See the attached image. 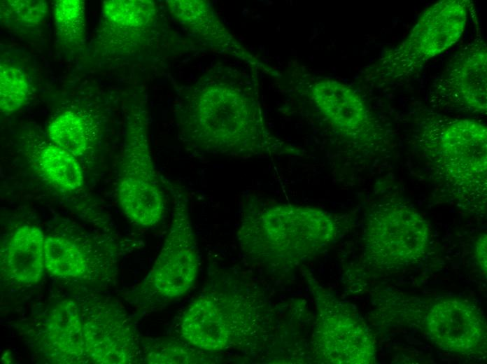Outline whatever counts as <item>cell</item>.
Instances as JSON below:
<instances>
[{
  "mask_svg": "<svg viewBox=\"0 0 487 364\" xmlns=\"http://www.w3.org/2000/svg\"><path fill=\"white\" fill-rule=\"evenodd\" d=\"M327 212L293 204H251L237 231L243 253L271 267H293L311 260L336 237Z\"/></svg>",
  "mask_w": 487,
  "mask_h": 364,
  "instance_id": "1",
  "label": "cell"
},
{
  "mask_svg": "<svg viewBox=\"0 0 487 364\" xmlns=\"http://www.w3.org/2000/svg\"><path fill=\"white\" fill-rule=\"evenodd\" d=\"M183 138L209 153L243 155L261 152L267 136L256 104L237 92L188 103L181 110Z\"/></svg>",
  "mask_w": 487,
  "mask_h": 364,
  "instance_id": "2",
  "label": "cell"
},
{
  "mask_svg": "<svg viewBox=\"0 0 487 364\" xmlns=\"http://www.w3.org/2000/svg\"><path fill=\"white\" fill-rule=\"evenodd\" d=\"M420 137L424 154L456 193L486 192V125L467 118H435L423 126Z\"/></svg>",
  "mask_w": 487,
  "mask_h": 364,
  "instance_id": "3",
  "label": "cell"
},
{
  "mask_svg": "<svg viewBox=\"0 0 487 364\" xmlns=\"http://www.w3.org/2000/svg\"><path fill=\"white\" fill-rule=\"evenodd\" d=\"M244 294L221 278L211 279L182 315V339L209 353L240 344L255 324V307Z\"/></svg>",
  "mask_w": 487,
  "mask_h": 364,
  "instance_id": "4",
  "label": "cell"
},
{
  "mask_svg": "<svg viewBox=\"0 0 487 364\" xmlns=\"http://www.w3.org/2000/svg\"><path fill=\"white\" fill-rule=\"evenodd\" d=\"M173 197L171 227L154 265L138 288L148 305L167 304L185 295L195 284L199 260L186 197L176 184L164 181Z\"/></svg>",
  "mask_w": 487,
  "mask_h": 364,
  "instance_id": "5",
  "label": "cell"
},
{
  "mask_svg": "<svg viewBox=\"0 0 487 364\" xmlns=\"http://www.w3.org/2000/svg\"><path fill=\"white\" fill-rule=\"evenodd\" d=\"M430 235L428 221L412 206L400 202L379 204L365 222V256L377 269L401 270L425 257Z\"/></svg>",
  "mask_w": 487,
  "mask_h": 364,
  "instance_id": "6",
  "label": "cell"
},
{
  "mask_svg": "<svg viewBox=\"0 0 487 364\" xmlns=\"http://www.w3.org/2000/svg\"><path fill=\"white\" fill-rule=\"evenodd\" d=\"M467 5V1L443 0L426 9L407 37L381 59L379 77L405 78L453 46L465 31Z\"/></svg>",
  "mask_w": 487,
  "mask_h": 364,
  "instance_id": "7",
  "label": "cell"
},
{
  "mask_svg": "<svg viewBox=\"0 0 487 364\" xmlns=\"http://www.w3.org/2000/svg\"><path fill=\"white\" fill-rule=\"evenodd\" d=\"M143 120L139 113L129 120L115 192L120 208L130 221L152 227L161 220L165 203L163 182L149 154Z\"/></svg>",
  "mask_w": 487,
  "mask_h": 364,
  "instance_id": "8",
  "label": "cell"
},
{
  "mask_svg": "<svg viewBox=\"0 0 487 364\" xmlns=\"http://www.w3.org/2000/svg\"><path fill=\"white\" fill-rule=\"evenodd\" d=\"M315 350L327 363L361 364L375 360L374 338L348 307L330 302L320 308L313 335Z\"/></svg>",
  "mask_w": 487,
  "mask_h": 364,
  "instance_id": "9",
  "label": "cell"
},
{
  "mask_svg": "<svg viewBox=\"0 0 487 364\" xmlns=\"http://www.w3.org/2000/svg\"><path fill=\"white\" fill-rule=\"evenodd\" d=\"M425 332L439 349L460 356H476L486 350V326L479 309L456 297L437 300L423 322Z\"/></svg>",
  "mask_w": 487,
  "mask_h": 364,
  "instance_id": "10",
  "label": "cell"
},
{
  "mask_svg": "<svg viewBox=\"0 0 487 364\" xmlns=\"http://www.w3.org/2000/svg\"><path fill=\"white\" fill-rule=\"evenodd\" d=\"M486 45L476 39L448 64L436 82L434 98L442 105L474 113L486 112Z\"/></svg>",
  "mask_w": 487,
  "mask_h": 364,
  "instance_id": "11",
  "label": "cell"
},
{
  "mask_svg": "<svg viewBox=\"0 0 487 364\" xmlns=\"http://www.w3.org/2000/svg\"><path fill=\"white\" fill-rule=\"evenodd\" d=\"M87 357L99 363H135L142 356L135 328L115 304L100 309L83 324Z\"/></svg>",
  "mask_w": 487,
  "mask_h": 364,
  "instance_id": "12",
  "label": "cell"
},
{
  "mask_svg": "<svg viewBox=\"0 0 487 364\" xmlns=\"http://www.w3.org/2000/svg\"><path fill=\"white\" fill-rule=\"evenodd\" d=\"M312 94L318 109L339 134L364 141L375 133L369 110L348 85L334 80H322L313 86Z\"/></svg>",
  "mask_w": 487,
  "mask_h": 364,
  "instance_id": "13",
  "label": "cell"
},
{
  "mask_svg": "<svg viewBox=\"0 0 487 364\" xmlns=\"http://www.w3.org/2000/svg\"><path fill=\"white\" fill-rule=\"evenodd\" d=\"M41 230L33 225L17 228L1 249V271L19 283H34L44 272V241Z\"/></svg>",
  "mask_w": 487,
  "mask_h": 364,
  "instance_id": "14",
  "label": "cell"
},
{
  "mask_svg": "<svg viewBox=\"0 0 487 364\" xmlns=\"http://www.w3.org/2000/svg\"><path fill=\"white\" fill-rule=\"evenodd\" d=\"M52 356L59 361L78 363L86 356L83 323L77 305L71 300L57 302L50 311L43 331Z\"/></svg>",
  "mask_w": 487,
  "mask_h": 364,
  "instance_id": "15",
  "label": "cell"
},
{
  "mask_svg": "<svg viewBox=\"0 0 487 364\" xmlns=\"http://www.w3.org/2000/svg\"><path fill=\"white\" fill-rule=\"evenodd\" d=\"M35 164L43 179L60 191L73 192L84 185L78 158L51 142L39 148Z\"/></svg>",
  "mask_w": 487,
  "mask_h": 364,
  "instance_id": "16",
  "label": "cell"
},
{
  "mask_svg": "<svg viewBox=\"0 0 487 364\" xmlns=\"http://www.w3.org/2000/svg\"><path fill=\"white\" fill-rule=\"evenodd\" d=\"M153 8L148 1H105L103 4L99 38L108 43L119 32L143 31L148 26Z\"/></svg>",
  "mask_w": 487,
  "mask_h": 364,
  "instance_id": "17",
  "label": "cell"
},
{
  "mask_svg": "<svg viewBox=\"0 0 487 364\" xmlns=\"http://www.w3.org/2000/svg\"><path fill=\"white\" fill-rule=\"evenodd\" d=\"M45 267L57 277H81L88 270V261L82 248L61 235L45 237Z\"/></svg>",
  "mask_w": 487,
  "mask_h": 364,
  "instance_id": "18",
  "label": "cell"
},
{
  "mask_svg": "<svg viewBox=\"0 0 487 364\" xmlns=\"http://www.w3.org/2000/svg\"><path fill=\"white\" fill-rule=\"evenodd\" d=\"M47 133L51 143L77 158L86 153L91 144L85 119L71 110L55 117L49 124Z\"/></svg>",
  "mask_w": 487,
  "mask_h": 364,
  "instance_id": "19",
  "label": "cell"
},
{
  "mask_svg": "<svg viewBox=\"0 0 487 364\" xmlns=\"http://www.w3.org/2000/svg\"><path fill=\"white\" fill-rule=\"evenodd\" d=\"M144 360L148 363H209V352H204L183 339L156 338L142 342Z\"/></svg>",
  "mask_w": 487,
  "mask_h": 364,
  "instance_id": "20",
  "label": "cell"
},
{
  "mask_svg": "<svg viewBox=\"0 0 487 364\" xmlns=\"http://www.w3.org/2000/svg\"><path fill=\"white\" fill-rule=\"evenodd\" d=\"M54 18L60 42L68 47L80 48L85 37L84 1H57Z\"/></svg>",
  "mask_w": 487,
  "mask_h": 364,
  "instance_id": "21",
  "label": "cell"
},
{
  "mask_svg": "<svg viewBox=\"0 0 487 364\" xmlns=\"http://www.w3.org/2000/svg\"><path fill=\"white\" fill-rule=\"evenodd\" d=\"M1 2V21L14 30L39 25L47 15V4L44 1L7 0Z\"/></svg>",
  "mask_w": 487,
  "mask_h": 364,
  "instance_id": "22",
  "label": "cell"
},
{
  "mask_svg": "<svg viewBox=\"0 0 487 364\" xmlns=\"http://www.w3.org/2000/svg\"><path fill=\"white\" fill-rule=\"evenodd\" d=\"M29 98V85L19 69L1 64L0 67V109L10 114L21 108Z\"/></svg>",
  "mask_w": 487,
  "mask_h": 364,
  "instance_id": "23",
  "label": "cell"
},
{
  "mask_svg": "<svg viewBox=\"0 0 487 364\" xmlns=\"http://www.w3.org/2000/svg\"><path fill=\"white\" fill-rule=\"evenodd\" d=\"M486 234L479 237L475 243V257L479 268L483 272H486Z\"/></svg>",
  "mask_w": 487,
  "mask_h": 364,
  "instance_id": "24",
  "label": "cell"
}]
</instances>
